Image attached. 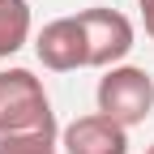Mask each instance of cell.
<instances>
[{
	"mask_svg": "<svg viewBox=\"0 0 154 154\" xmlns=\"http://www.w3.org/2000/svg\"><path fill=\"white\" fill-rule=\"evenodd\" d=\"M34 56L38 64L51 73H73V69H90L86 56V30L77 17H56L34 34Z\"/></svg>",
	"mask_w": 154,
	"mask_h": 154,
	"instance_id": "4",
	"label": "cell"
},
{
	"mask_svg": "<svg viewBox=\"0 0 154 154\" xmlns=\"http://www.w3.org/2000/svg\"><path fill=\"white\" fill-rule=\"evenodd\" d=\"M137 9H141V26H146V34L154 38V0H137Z\"/></svg>",
	"mask_w": 154,
	"mask_h": 154,
	"instance_id": "8",
	"label": "cell"
},
{
	"mask_svg": "<svg viewBox=\"0 0 154 154\" xmlns=\"http://www.w3.org/2000/svg\"><path fill=\"white\" fill-rule=\"evenodd\" d=\"M56 128V111L43 82L30 69H0V137Z\"/></svg>",
	"mask_w": 154,
	"mask_h": 154,
	"instance_id": "1",
	"label": "cell"
},
{
	"mask_svg": "<svg viewBox=\"0 0 154 154\" xmlns=\"http://www.w3.org/2000/svg\"><path fill=\"white\" fill-rule=\"evenodd\" d=\"M77 22L86 30V56H90V69H111V64H124V56L137 43V30L120 9H82Z\"/></svg>",
	"mask_w": 154,
	"mask_h": 154,
	"instance_id": "3",
	"label": "cell"
},
{
	"mask_svg": "<svg viewBox=\"0 0 154 154\" xmlns=\"http://www.w3.org/2000/svg\"><path fill=\"white\" fill-rule=\"evenodd\" d=\"M146 154H154V146H150V150H146Z\"/></svg>",
	"mask_w": 154,
	"mask_h": 154,
	"instance_id": "9",
	"label": "cell"
},
{
	"mask_svg": "<svg viewBox=\"0 0 154 154\" xmlns=\"http://www.w3.org/2000/svg\"><path fill=\"white\" fill-rule=\"evenodd\" d=\"M0 154H60V128H43V133H13V137H0Z\"/></svg>",
	"mask_w": 154,
	"mask_h": 154,
	"instance_id": "7",
	"label": "cell"
},
{
	"mask_svg": "<svg viewBox=\"0 0 154 154\" xmlns=\"http://www.w3.org/2000/svg\"><path fill=\"white\" fill-rule=\"evenodd\" d=\"M64 154H128V128H120L107 116H77L60 133Z\"/></svg>",
	"mask_w": 154,
	"mask_h": 154,
	"instance_id": "5",
	"label": "cell"
},
{
	"mask_svg": "<svg viewBox=\"0 0 154 154\" xmlns=\"http://www.w3.org/2000/svg\"><path fill=\"white\" fill-rule=\"evenodd\" d=\"M94 99H99V116L116 120L120 128L146 124L154 111V77L137 64H111L103 69Z\"/></svg>",
	"mask_w": 154,
	"mask_h": 154,
	"instance_id": "2",
	"label": "cell"
},
{
	"mask_svg": "<svg viewBox=\"0 0 154 154\" xmlns=\"http://www.w3.org/2000/svg\"><path fill=\"white\" fill-rule=\"evenodd\" d=\"M30 5L26 0H0V60L17 56L30 43Z\"/></svg>",
	"mask_w": 154,
	"mask_h": 154,
	"instance_id": "6",
	"label": "cell"
}]
</instances>
